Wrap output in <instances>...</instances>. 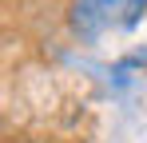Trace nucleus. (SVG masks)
Segmentation results:
<instances>
[{"label": "nucleus", "mask_w": 147, "mask_h": 143, "mask_svg": "<svg viewBox=\"0 0 147 143\" xmlns=\"http://www.w3.org/2000/svg\"><path fill=\"white\" fill-rule=\"evenodd\" d=\"M147 12V0H76V32L96 40L115 28H135Z\"/></svg>", "instance_id": "f257e3e1"}]
</instances>
